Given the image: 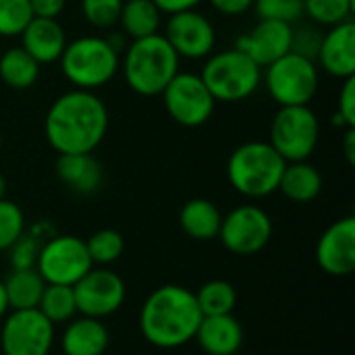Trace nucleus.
I'll list each match as a JSON object with an SVG mask.
<instances>
[{
  "instance_id": "f257e3e1",
  "label": "nucleus",
  "mask_w": 355,
  "mask_h": 355,
  "mask_svg": "<svg viewBox=\"0 0 355 355\" xmlns=\"http://www.w3.org/2000/svg\"><path fill=\"white\" fill-rule=\"evenodd\" d=\"M44 131L56 154H92L108 133V108L94 92L73 87L52 102Z\"/></svg>"
},
{
  "instance_id": "f03ea898",
  "label": "nucleus",
  "mask_w": 355,
  "mask_h": 355,
  "mask_svg": "<svg viewBox=\"0 0 355 355\" xmlns=\"http://www.w3.org/2000/svg\"><path fill=\"white\" fill-rule=\"evenodd\" d=\"M193 291L181 285H162L152 291L139 310V331L158 349H177L193 341L202 322Z\"/></svg>"
},
{
  "instance_id": "7ed1b4c3",
  "label": "nucleus",
  "mask_w": 355,
  "mask_h": 355,
  "mask_svg": "<svg viewBox=\"0 0 355 355\" xmlns=\"http://www.w3.org/2000/svg\"><path fill=\"white\" fill-rule=\"evenodd\" d=\"M181 58L162 33L131 40L123 56V75L127 85L146 98L160 96L179 73Z\"/></svg>"
},
{
  "instance_id": "20e7f679",
  "label": "nucleus",
  "mask_w": 355,
  "mask_h": 355,
  "mask_svg": "<svg viewBox=\"0 0 355 355\" xmlns=\"http://www.w3.org/2000/svg\"><path fill=\"white\" fill-rule=\"evenodd\" d=\"M285 164L268 141H245L229 156L227 177L237 193L258 200L279 189Z\"/></svg>"
},
{
  "instance_id": "39448f33",
  "label": "nucleus",
  "mask_w": 355,
  "mask_h": 355,
  "mask_svg": "<svg viewBox=\"0 0 355 355\" xmlns=\"http://www.w3.org/2000/svg\"><path fill=\"white\" fill-rule=\"evenodd\" d=\"M58 62L62 75L75 89L96 92L112 81L121 67V56L108 37L81 35L67 42Z\"/></svg>"
},
{
  "instance_id": "423d86ee",
  "label": "nucleus",
  "mask_w": 355,
  "mask_h": 355,
  "mask_svg": "<svg viewBox=\"0 0 355 355\" xmlns=\"http://www.w3.org/2000/svg\"><path fill=\"white\" fill-rule=\"evenodd\" d=\"M216 102L235 104L248 100L262 83V67L237 48L212 52L200 73Z\"/></svg>"
},
{
  "instance_id": "0eeeda50",
  "label": "nucleus",
  "mask_w": 355,
  "mask_h": 355,
  "mask_svg": "<svg viewBox=\"0 0 355 355\" xmlns=\"http://www.w3.org/2000/svg\"><path fill=\"white\" fill-rule=\"evenodd\" d=\"M262 81L279 106H308L318 92V64L295 52L264 67Z\"/></svg>"
},
{
  "instance_id": "6e6552de",
  "label": "nucleus",
  "mask_w": 355,
  "mask_h": 355,
  "mask_svg": "<svg viewBox=\"0 0 355 355\" xmlns=\"http://www.w3.org/2000/svg\"><path fill=\"white\" fill-rule=\"evenodd\" d=\"M320 141V121L308 106H281L270 123V146L285 162L308 160Z\"/></svg>"
},
{
  "instance_id": "1a4fd4ad",
  "label": "nucleus",
  "mask_w": 355,
  "mask_h": 355,
  "mask_svg": "<svg viewBox=\"0 0 355 355\" xmlns=\"http://www.w3.org/2000/svg\"><path fill=\"white\" fill-rule=\"evenodd\" d=\"M35 268L48 285L73 287L85 272H89V268H94V262L87 254L85 239L75 235H54L42 243Z\"/></svg>"
},
{
  "instance_id": "9d476101",
  "label": "nucleus",
  "mask_w": 355,
  "mask_h": 355,
  "mask_svg": "<svg viewBox=\"0 0 355 355\" xmlns=\"http://www.w3.org/2000/svg\"><path fill=\"white\" fill-rule=\"evenodd\" d=\"M54 324L35 310H8L2 318V355H50L54 347Z\"/></svg>"
},
{
  "instance_id": "9b49d317",
  "label": "nucleus",
  "mask_w": 355,
  "mask_h": 355,
  "mask_svg": "<svg viewBox=\"0 0 355 355\" xmlns=\"http://www.w3.org/2000/svg\"><path fill=\"white\" fill-rule=\"evenodd\" d=\"M218 239L235 256H254L272 239V220L256 204H241L223 216Z\"/></svg>"
},
{
  "instance_id": "f8f14e48",
  "label": "nucleus",
  "mask_w": 355,
  "mask_h": 355,
  "mask_svg": "<svg viewBox=\"0 0 355 355\" xmlns=\"http://www.w3.org/2000/svg\"><path fill=\"white\" fill-rule=\"evenodd\" d=\"M162 104L168 116L181 127L204 125L216 106L210 89L196 73H177L171 83L162 89Z\"/></svg>"
},
{
  "instance_id": "ddd939ff",
  "label": "nucleus",
  "mask_w": 355,
  "mask_h": 355,
  "mask_svg": "<svg viewBox=\"0 0 355 355\" xmlns=\"http://www.w3.org/2000/svg\"><path fill=\"white\" fill-rule=\"evenodd\" d=\"M77 314L104 320L119 312L127 297L125 281L108 266H94L75 285Z\"/></svg>"
},
{
  "instance_id": "4468645a",
  "label": "nucleus",
  "mask_w": 355,
  "mask_h": 355,
  "mask_svg": "<svg viewBox=\"0 0 355 355\" xmlns=\"http://www.w3.org/2000/svg\"><path fill=\"white\" fill-rule=\"evenodd\" d=\"M162 35L179 54V58H208L216 46L214 25L206 15L198 12L196 8L171 15Z\"/></svg>"
},
{
  "instance_id": "2eb2a0df",
  "label": "nucleus",
  "mask_w": 355,
  "mask_h": 355,
  "mask_svg": "<svg viewBox=\"0 0 355 355\" xmlns=\"http://www.w3.org/2000/svg\"><path fill=\"white\" fill-rule=\"evenodd\" d=\"M316 262L331 277H349L355 270V218L333 223L316 243Z\"/></svg>"
},
{
  "instance_id": "dca6fc26",
  "label": "nucleus",
  "mask_w": 355,
  "mask_h": 355,
  "mask_svg": "<svg viewBox=\"0 0 355 355\" xmlns=\"http://www.w3.org/2000/svg\"><path fill=\"white\" fill-rule=\"evenodd\" d=\"M291 35L293 25L260 19L250 31L237 37L235 48L248 54L258 67H268L270 62L279 60L287 52H291Z\"/></svg>"
},
{
  "instance_id": "f3484780",
  "label": "nucleus",
  "mask_w": 355,
  "mask_h": 355,
  "mask_svg": "<svg viewBox=\"0 0 355 355\" xmlns=\"http://www.w3.org/2000/svg\"><path fill=\"white\" fill-rule=\"evenodd\" d=\"M318 67L337 79L355 75V23L354 19L329 27L316 54Z\"/></svg>"
},
{
  "instance_id": "a211bd4d",
  "label": "nucleus",
  "mask_w": 355,
  "mask_h": 355,
  "mask_svg": "<svg viewBox=\"0 0 355 355\" xmlns=\"http://www.w3.org/2000/svg\"><path fill=\"white\" fill-rule=\"evenodd\" d=\"M67 46V35L56 19L33 17L21 31V48L40 64L56 62Z\"/></svg>"
},
{
  "instance_id": "6ab92c4d",
  "label": "nucleus",
  "mask_w": 355,
  "mask_h": 355,
  "mask_svg": "<svg viewBox=\"0 0 355 355\" xmlns=\"http://www.w3.org/2000/svg\"><path fill=\"white\" fill-rule=\"evenodd\" d=\"M193 341L208 355H235L243 345V327L233 314L204 316Z\"/></svg>"
},
{
  "instance_id": "aec40b11",
  "label": "nucleus",
  "mask_w": 355,
  "mask_h": 355,
  "mask_svg": "<svg viewBox=\"0 0 355 355\" xmlns=\"http://www.w3.org/2000/svg\"><path fill=\"white\" fill-rule=\"evenodd\" d=\"M110 343V333L106 324L98 318L89 316H75L67 322L60 347L62 355H104Z\"/></svg>"
},
{
  "instance_id": "412c9836",
  "label": "nucleus",
  "mask_w": 355,
  "mask_h": 355,
  "mask_svg": "<svg viewBox=\"0 0 355 355\" xmlns=\"http://www.w3.org/2000/svg\"><path fill=\"white\" fill-rule=\"evenodd\" d=\"M54 171L60 183L79 196L96 193L104 181L102 164L94 154H58Z\"/></svg>"
},
{
  "instance_id": "4be33fe9",
  "label": "nucleus",
  "mask_w": 355,
  "mask_h": 355,
  "mask_svg": "<svg viewBox=\"0 0 355 355\" xmlns=\"http://www.w3.org/2000/svg\"><path fill=\"white\" fill-rule=\"evenodd\" d=\"M223 214L218 206L206 198H193L183 204L179 212V225L183 233L198 241H210L218 237Z\"/></svg>"
},
{
  "instance_id": "5701e85b",
  "label": "nucleus",
  "mask_w": 355,
  "mask_h": 355,
  "mask_svg": "<svg viewBox=\"0 0 355 355\" xmlns=\"http://www.w3.org/2000/svg\"><path fill=\"white\" fill-rule=\"evenodd\" d=\"M277 191H281L287 200L295 204L314 202L322 191V175L308 160L287 162Z\"/></svg>"
},
{
  "instance_id": "b1692460",
  "label": "nucleus",
  "mask_w": 355,
  "mask_h": 355,
  "mask_svg": "<svg viewBox=\"0 0 355 355\" xmlns=\"http://www.w3.org/2000/svg\"><path fill=\"white\" fill-rule=\"evenodd\" d=\"M2 285L8 310H35L46 289V281L37 268H12Z\"/></svg>"
},
{
  "instance_id": "393cba45",
  "label": "nucleus",
  "mask_w": 355,
  "mask_h": 355,
  "mask_svg": "<svg viewBox=\"0 0 355 355\" xmlns=\"http://www.w3.org/2000/svg\"><path fill=\"white\" fill-rule=\"evenodd\" d=\"M119 23L127 37L139 40L158 33L162 23V12L152 0H125Z\"/></svg>"
},
{
  "instance_id": "a878e982",
  "label": "nucleus",
  "mask_w": 355,
  "mask_h": 355,
  "mask_svg": "<svg viewBox=\"0 0 355 355\" xmlns=\"http://www.w3.org/2000/svg\"><path fill=\"white\" fill-rule=\"evenodd\" d=\"M40 77V62L21 46L8 48L0 56V79L12 89H29Z\"/></svg>"
},
{
  "instance_id": "bb28decb",
  "label": "nucleus",
  "mask_w": 355,
  "mask_h": 355,
  "mask_svg": "<svg viewBox=\"0 0 355 355\" xmlns=\"http://www.w3.org/2000/svg\"><path fill=\"white\" fill-rule=\"evenodd\" d=\"M196 295L198 308L202 316H223V314H233L237 306V291L229 281L223 279H212L204 283Z\"/></svg>"
},
{
  "instance_id": "cd10ccee",
  "label": "nucleus",
  "mask_w": 355,
  "mask_h": 355,
  "mask_svg": "<svg viewBox=\"0 0 355 355\" xmlns=\"http://www.w3.org/2000/svg\"><path fill=\"white\" fill-rule=\"evenodd\" d=\"M37 310L56 327V324H67L77 316V304H75V293L73 287L69 285H48L42 293V300L37 304Z\"/></svg>"
},
{
  "instance_id": "c85d7f7f",
  "label": "nucleus",
  "mask_w": 355,
  "mask_h": 355,
  "mask_svg": "<svg viewBox=\"0 0 355 355\" xmlns=\"http://www.w3.org/2000/svg\"><path fill=\"white\" fill-rule=\"evenodd\" d=\"M354 10L355 0H304V15L320 27L345 23L352 19Z\"/></svg>"
},
{
  "instance_id": "c756f323",
  "label": "nucleus",
  "mask_w": 355,
  "mask_h": 355,
  "mask_svg": "<svg viewBox=\"0 0 355 355\" xmlns=\"http://www.w3.org/2000/svg\"><path fill=\"white\" fill-rule=\"evenodd\" d=\"M87 254L94 266H110L125 252V239L114 229H100L89 239H85Z\"/></svg>"
},
{
  "instance_id": "7c9ffc66",
  "label": "nucleus",
  "mask_w": 355,
  "mask_h": 355,
  "mask_svg": "<svg viewBox=\"0 0 355 355\" xmlns=\"http://www.w3.org/2000/svg\"><path fill=\"white\" fill-rule=\"evenodd\" d=\"M33 19L29 0H0V35L15 37Z\"/></svg>"
},
{
  "instance_id": "2f4dec72",
  "label": "nucleus",
  "mask_w": 355,
  "mask_h": 355,
  "mask_svg": "<svg viewBox=\"0 0 355 355\" xmlns=\"http://www.w3.org/2000/svg\"><path fill=\"white\" fill-rule=\"evenodd\" d=\"M23 233H25L23 210L15 202L2 198L0 200V252L8 250Z\"/></svg>"
},
{
  "instance_id": "473e14b6",
  "label": "nucleus",
  "mask_w": 355,
  "mask_h": 355,
  "mask_svg": "<svg viewBox=\"0 0 355 355\" xmlns=\"http://www.w3.org/2000/svg\"><path fill=\"white\" fill-rule=\"evenodd\" d=\"M260 19L297 23L304 17V0H254V6Z\"/></svg>"
},
{
  "instance_id": "72a5a7b5",
  "label": "nucleus",
  "mask_w": 355,
  "mask_h": 355,
  "mask_svg": "<svg viewBox=\"0 0 355 355\" xmlns=\"http://www.w3.org/2000/svg\"><path fill=\"white\" fill-rule=\"evenodd\" d=\"M121 8H123V0H81L83 19L98 29L116 25L121 17Z\"/></svg>"
},
{
  "instance_id": "f704fd0d",
  "label": "nucleus",
  "mask_w": 355,
  "mask_h": 355,
  "mask_svg": "<svg viewBox=\"0 0 355 355\" xmlns=\"http://www.w3.org/2000/svg\"><path fill=\"white\" fill-rule=\"evenodd\" d=\"M40 239L35 233L27 231L8 248L10 250V268H35L37 254H40Z\"/></svg>"
},
{
  "instance_id": "c9c22d12",
  "label": "nucleus",
  "mask_w": 355,
  "mask_h": 355,
  "mask_svg": "<svg viewBox=\"0 0 355 355\" xmlns=\"http://www.w3.org/2000/svg\"><path fill=\"white\" fill-rule=\"evenodd\" d=\"M320 42H322V31L316 25L297 27V29H293V35H291V52L316 62Z\"/></svg>"
},
{
  "instance_id": "e433bc0d",
  "label": "nucleus",
  "mask_w": 355,
  "mask_h": 355,
  "mask_svg": "<svg viewBox=\"0 0 355 355\" xmlns=\"http://www.w3.org/2000/svg\"><path fill=\"white\" fill-rule=\"evenodd\" d=\"M333 123L345 129L355 127V75L343 79V85L339 89L337 112L333 114Z\"/></svg>"
},
{
  "instance_id": "4c0bfd02",
  "label": "nucleus",
  "mask_w": 355,
  "mask_h": 355,
  "mask_svg": "<svg viewBox=\"0 0 355 355\" xmlns=\"http://www.w3.org/2000/svg\"><path fill=\"white\" fill-rule=\"evenodd\" d=\"M212 4L214 10H218L220 15L227 17H237L248 12L254 6V0H208Z\"/></svg>"
},
{
  "instance_id": "58836bf2",
  "label": "nucleus",
  "mask_w": 355,
  "mask_h": 355,
  "mask_svg": "<svg viewBox=\"0 0 355 355\" xmlns=\"http://www.w3.org/2000/svg\"><path fill=\"white\" fill-rule=\"evenodd\" d=\"M33 17L56 19L64 10V0H29Z\"/></svg>"
},
{
  "instance_id": "ea45409f",
  "label": "nucleus",
  "mask_w": 355,
  "mask_h": 355,
  "mask_svg": "<svg viewBox=\"0 0 355 355\" xmlns=\"http://www.w3.org/2000/svg\"><path fill=\"white\" fill-rule=\"evenodd\" d=\"M158 10L162 15H177V12H183V10H193L198 4H202L204 0H152Z\"/></svg>"
},
{
  "instance_id": "a19ab883",
  "label": "nucleus",
  "mask_w": 355,
  "mask_h": 355,
  "mask_svg": "<svg viewBox=\"0 0 355 355\" xmlns=\"http://www.w3.org/2000/svg\"><path fill=\"white\" fill-rule=\"evenodd\" d=\"M345 156H347V162L349 164H355V127H349L347 129V135H345Z\"/></svg>"
},
{
  "instance_id": "79ce46f5",
  "label": "nucleus",
  "mask_w": 355,
  "mask_h": 355,
  "mask_svg": "<svg viewBox=\"0 0 355 355\" xmlns=\"http://www.w3.org/2000/svg\"><path fill=\"white\" fill-rule=\"evenodd\" d=\"M8 314V302H6V293H4V285L0 281V320Z\"/></svg>"
},
{
  "instance_id": "37998d69",
  "label": "nucleus",
  "mask_w": 355,
  "mask_h": 355,
  "mask_svg": "<svg viewBox=\"0 0 355 355\" xmlns=\"http://www.w3.org/2000/svg\"><path fill=\"white\" fill-rule=\"evenodd\" d=\"M6 196V179H4V175L0 173V200Z\"/></svg>"
},
{
  "instance_id": "c03bdc74",
  "label": "nucleus",
  "mask_w": 355,
  "mask_h": 355,
  "mask_svg": "<svg viewBox=\"0 0 355 355\" xmlns=\"http://www.w3.org/2000/svg\"><path fill=\"white\" fill-rule=\"evenodd\" d=\"M0 146H2V139H0Z\"/></svg>"
}]
</instances>
